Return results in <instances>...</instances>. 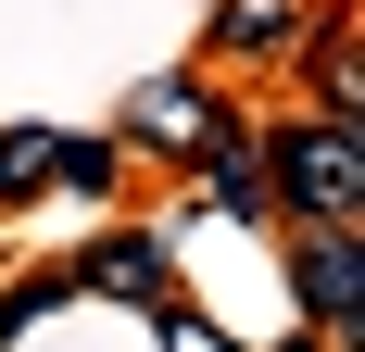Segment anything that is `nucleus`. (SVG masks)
<instances>
[{"instance_id":"obj_3","label":"nucleus","mask_w":365,"mask_h":352,"mask_svg":"<svg viewBox=\"0 0 365 352\" xmlns=\"http://www.w3.org/2000/svg\"><path fill=\"white\" fill-rule=\"evenodd\" d=\"M277 264H290L302 327L353 352L365 340V227H277Z\"/></svg>"},{"instance_id":"obj_7","label":"nucleus","mask_w":365,"mask_h":352,"mask_svg":"<svg viewBox=\"0 0 365 352\" xmlns=\"http://www.w3.org/2000/svg\"><path fill=\"white\" fill-rule=\"evenodd\" d=\"M63 277L76 289H113V302H164V227H113L101 252H76Z\"/></svg>"},{"instance_id":"obj_2","label":"nucleus","mask_w":365,"mask_h":352,"mask_svg":"<svg viewBox=\"0 0 365 352\" xmlns=\"http://www.w3.org/2000/svg\"><path fill=\"white\" fill-rule=\"evenodd\" d=\"M215 113H227V88H215L202 63H189V76H139L126 113H113V151H126V164L189 176V164H202V139H215Z\"/></svg>"},{"instance_id":"obj_8","label":"nucleus","mask_w":365,"mask_h":352,"mask_svg":"<svg viewBox=\"0 0 365 352\" xmlns=\"http://www.w3.org/2000/svg\"><path fill=\"white\" fill-rule=\"evenodd\" d=\"M126 151H113V126H63V164H51V189L63 202H126Z\"/></svg>"},{"instance_id":"obj_1","label":"nucleus","mask_w":365,"mask_h":352,"mask_svg":"<svg viewBox=\"0 0 365 352\" xmlns=\"http://www.w3.org/2000/svg\"><path fill=\"white\" fill-rule=\"evenodd\" d=\"M264 202H277V227H365V113L264 126Z\"/></svg>"},{"instance_id":"obj_10","label":"nucleus","mask_w":365,"mask_h":352,"mask_svg":"<svg viewBox=\"0 0 365 352\" xmlns=\"http://www.w3.org/2000/svg\"><path fill=\"white\" fill-rule=\"evenodd\" d=\"M151 340H164V352H240V340H215V315H189L177 289L151 302Z\"/></svg>"},{"instance_id":"obj_4","label":"nucleus","mask_w":365,"mask_h":352,"mask_svg":"<svg viewBox=\"0 0 365 352\" xmlns=\"http://www.w3.org/2000/svg\"><path fill=\"white\" fill-rule=\"evenodd\" d=\"M189 214L202 227H277V202H264V113H240V101L215 113V139L189 164Z\"/></svg>"},{"instance_id":"obj_11","label":"nucleus","mask_w":365,"mask_h":352,"mask_svg":"<svg viewBox=\"0 0 365 352\" xmlns=\"http://www.w3.org/2000/svg\"><path fill=\"white\" fill-rule=\"evenodd\" d=\"M277 352H340V340H315V327H290V340H277Z\"/></svg>"},{"instance_id":"obj_5","label":"nucleus","mask_w":365,"mask_h":352,"mask_svg":"<svg viewBox=\"0 0 365 352\" xmlns=\"http://www.w3.org/2000/svg\"><path fill=\"white\" fill-rule=\"evenodd\" d=\"M302 13H315V0H215V26H202V76H290Z\"/></svg>"},{"instance_id":"obj_9","label":"nucleus","mask_w":365,"mask_h":352,"mask_svg":"<svg viewBox=\"0 0 365 352\" xmlns=\"http://www.w3.org/2000/svg\"><path fill=\"white\" fill-rule=\"evenodd\" d=\"M51 164H63V126H0V214L51 202Z\"/></svg>"},{"instance_id":"obj_6","label":"nucleus","mask_w":365,"mask_h":352,"mask_svg":"<svg viewBox=\"0 0 365 352\" xmlns=\"http://www.w3.org/2000/svg\"><path fill=\"white\" fill-rule=\"evenodd\" d=\"M290 76L315 88V113H365V13H353V0H315V13H302Z\"/></svg>"}]
</instances>
